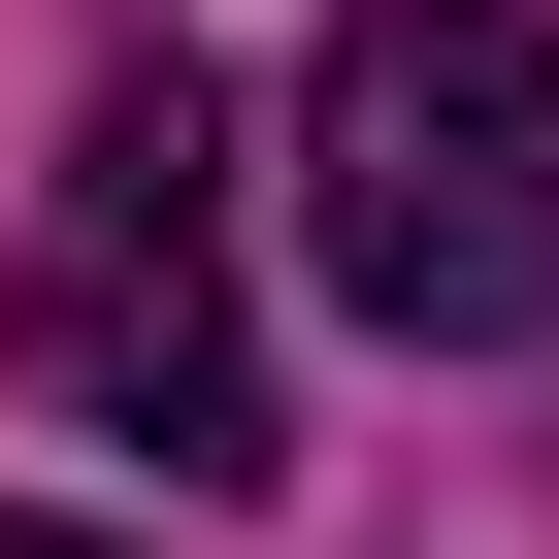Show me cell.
I'll return each mask as SVG.
<instances>
[{"instance_id": "obj_1", "label": "cell", "mask_w": 559, "mask_h": 559, "mask_svg": "<svg viewBox=\"0 0 559 559\" xmlns=\"http://www.w3.org/2000/svg\"><path fill=\"white\" fill-rule=\"evenodd\" d=\"M297 263L395 362H526L559 330V34L526 0H330V67H297Z\"/></svg>"}, {"instance_id": "obj_2", "label": "cell", "mask_w": 559, "mask_h": 559, "mask_svg": "<svg viewBox=\"0 0 559 559\" xmlns=\"http://www.w3.org/2000/svg\"><path fill=\"white\" fill-rule=\"evenodd\" d=\"M34 395L99 428V461H165V493H230L263 461V330H230V99L198 67H99L67 99V198H34Z\"/></svg>"}, {"instance_id": "obj_3", "label": "cell", "mask_w": 559, "mask_h": 559, "mask_svg": "<svg viewBox=\"0 0 559 559\" xmlns=\"http://www.w3.org/2000/svg\"><path fill=\"white\" fill-rule=\"evenodd\" d=\"M0 559H99V526H0Z\"/></svg>"}]
</instances>
